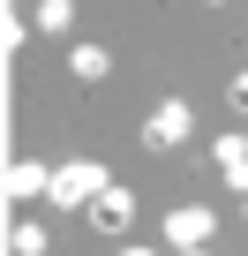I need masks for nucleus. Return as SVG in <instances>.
I'll use <instances>...</instances> for the list:
<instances>
[{
    "instance_id": "3",
    "label": "nucleus",
    "mask_w": 248,
    "mask_h": 256,
    "mask_svg": "<svg viewBox=\"0 0 248 256\" xmlns=\"http://www.w3.org/2000/svg\"><path fill=\"white\" fill-rule=\"evenodd\" d=\"M211 234H218V211H211V204H173V211H166V241H173V248H203Z\"/></svg>"
},
{
    "instance_id": "12",
    "label": "nucleus",
    "mask_w": 248,
    "mask_h": 256,
    "mask_svg": "<svg viewBox=\"0 0 248 256\" xmlns=\"http://www.w3.org/2000/svg\"><path fill=\"white\" fill-rule=\"evenodd\" d=\"M120 256H158V248H120Z\"/></svg>"
},
{
    "instance_id": "5",
    "label": "nucleus",
    "mask_w": 248,
    "mask_h": 256,
    "mask_svg": "<svg viewBox=\"0 0 248 256\" xmlns=\"http://www.w3.org/2000/svg\"><path fill=\"white\" fill-rule=\"evenodd\" d=\"M83 211H90V226H98V234H120V226L136 218V196H128V188H105V196H90Z\"/></svg>"
},
{
    "instance_id": "4",
    "label": "nucleus",
    "mask_w": 248,
    "mask_h": 256,
    "mask_svg": "<svg viewBox=\"0 0 248 256\" xmlns=\"http://www.w3.org/2000/svg\"><path fill=\"white\" fill-rule=\"evenodd\" d=\"M8 196H15V204L53 196V166H45V158H15V166H8Z\"/></svg>"
},
{
    "instance_id": "9",
    "label": "nucleus",
    "mask_w": 248,
    "mask_h": 256,
    "mask_svg": "<svg viewBox=\"0 0 248 256\" xmlns=\"http://www.w3.org/2000/svg\"><path fill=\"white\" fill-rule=\"evenodd\" d=\"M53 241H45V226L38 218H15V256H45Z\"/></svg>"
},
{
    "instance_id": "2",
    "label": "nucleus",
    "mask_w": 248,
    "mask_h": 256,
    "mask_svg": "<svg viewBox=\"0 0 248 256\" xmlns=\"http://www.w3.org/2000/svg\"><path fill=\"white\" fill-rule=\"evenodd\" d=\"M188 128H196V106H188V98H158L151 120H143V144H151V151H173Z\"/></svg>"
},
{
    "instance_id": "8",
    "label": "nucleus",
    "mask_w": 248,
    "mask_h": 256,
    "mask_svg": "<svg viewBox=\"0 0 248 256\" xmlns=\"http://www.w3.org/2000/svg\"><path fill=\"white\" fill-rule=\"evenodd\" d=\"M211 158H218V174H226V166H241V158H248V136H241V128H226V136L211 144Z\"/></svg>"
},
{
    "instance_id": "13",
    "label": "nucleus",
    "mask_w": 248,
    "mask_h": 256,
    "mask_svg": "<svg viewBox=\"0 0 248 256\" xmlns=\"http://www.w3.org/2000/svg\"><path fill=\"white\" fill-rule=\"evenodd\" d=\"M203 8H226V0H203Z\"/></svg>"
},
{
    "instance_id": "6",
    "label": "nucleus",
    "mask_w": 248,
    "mask_h": 256,
    "mask_svg": "<svg viewBox=\"0 0 248 256\" xmlns=\"http://www.w3.org/2000/svg\"><path fill=\"white\" fill-rule=\"evenodd\" d=\"M68 68H75V83H105V76H113V53H105V46H75Z\"/></svg>"
},
{
    "instance_id": "1",
    "label": "nucleus",
    "mask_w": 248,
    "mask_h": 256,
    "mask_svg": "<svg viewBox=\"0 0 248 256\" xmlns=\"http://www.w3.org/2000/svg\"><path fill=\"white\" fill-rule=\"evenodd\" d=\"M113 188V174L98 166V158H68V166H53V204L60 211H75V204H90V196H105Z\"/></svg>"
},
{
    "instance_id": "11",
    "label": "nucleus",
    "mask_w": 248,
    "mask_h": 256,
    "mask_svg": "<svg viewBox=\"0 0 248 256\" xmlns=\"http://www.w3.org/2000/svg\"><path fill=\"white\" fill-rule=\"evenodd\" d=\"M181 256H218V248H211V241H203V248H181Z\"/></svg>"
},
{
    "instance_id": "7",
    "label": "nucleus",
    "mask_w": 248,
    "mask_h": 256,
    "mask_svg": "<svg viewBox=\"0 0 248 256\" xmlns=\"http://www.w3.org/2000/svg\"><path fill=\"white\" fill-rule=\"evenodd\" d=\"M30 23H38L45 38H68V23H75V0H38V8H30Z\"/></svg>"
},
{
    "instance_id": "14",
    "label": "nucleus",
    "mask_w": 248,
    "mask_h": 256,
    "mask_svg": "<svg viewBox=\"0 0 248 256\" xmlns=\"http://www.w3.org/2000/svg\"><path fill=\"white\" fill-rule=\"evenodd\" d=\"M241 204H248V196H241Z\"/></svg>"
},
{
    "instance_id": "10",
    "label": "nucleus",
    "mask_w": 248,
    "mask_h": 256,
    "mask_svg": "<svg viewBox=\"0 0 248 256\" xmlns=\"http://www.w3.org/2000/svg\"><path fill=\"white\" fill-rule=\"evenodd\" d=\"M226 106H233V113H248V76H233V83H226Z\"/></svg>"
}]
</instances>
